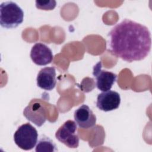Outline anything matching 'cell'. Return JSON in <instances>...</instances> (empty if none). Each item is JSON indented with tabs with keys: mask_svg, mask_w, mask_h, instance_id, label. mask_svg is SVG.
Wrapping results in <instances>:
<instances>
[{
	"mask_svg": "<svg viewBox=\"0 0 152 152\" xmlns=\"http://www.w3.org/2000/svg\"><path fill=\"white\" fill-rule=\"evenodd\" d=\"M77 129L76 122L68 120L56 131L55 137L69 148H77L79 145V137L77 134Z\"/></svg>",
	"mask_w": 152,
	"mask_h": 152,
	"instance_id": "obj_4",
	"label": "cell"
},
{
	"mask_svg": "<svg viewBox=\"0 0 152 152\" xmlns=\"http://www.w3.org/2000/svg\"><path fill=\"white\" fill-rule=\"evenodd\" d=\"M30 58L36 65L43 66L51 63L53 56L51 49L42 43H36L31 48Z\"/></svg>",
	"mask_w": 152,
	"mask_h": 152,
	"instance_id": "obj_8",
	"label": "cell"
},
{
	"mask_svg": "<svg viewBox=\"0 0 152 152\" xmlns=\"http://www.w3.org/2000/svg\"><path fill=\"white\" fill-rule=\"evenodd\" d=\"M74 118L78 126L83 129L92 128L95 126L96 123V115L86 104H83L74 112Z\"/></svg>",
	"mask_w": 152,
	"mask_h": 152,
	"instance_id": "obj_9",
	"label": "cell"
},
{
	"mask_svg": "<svg viewBox=\"0 0 152 152\" xmlns=\"http://www.w3.org/2000/svg\"><path fill=\"white\" fill-rule=\"evenodd\" d=\"M38 139V133L36 128L30 123L20 126L14 134L15 144L24 150H30L36 145Z\"/></svg>",
	"mask_w": 152,
	"mask_h": 152,
	"instance_id": "obj_3",
	"label": "cell"
},
{
	"mask_svg": "<svg viewBox=\"0 0 152 152\" xmlns=\"http://www.w3.org/2000/svg\"><path fill=\"white\" fill-rule=\"evenodd\" d=\"M37 85L42 89L50 91L56 84V70L53 66L45 67L40 70L37 78Z\"/></svg>",
	"mask_w": 152,
	"mask_h": 152,
	"instance_id": "obj_10",
	"label": "cell"
},
{
	"mask_svg": "<svg viewBox=\"0 0 152 152\" xmlns=\"http://www.w3.org/2000/svg\"><path fill=\"white\" fill-rule=\"evenodd\" d=\"M56 150L57 149L55 144L49 137L45 135H43L40 138L35 148V151L36 152H53Z\"/></svg>",
	"mask_w": 152,
	"mask_h": 152,
	"instance_id": "obj_11",
	"label": "cell"
},
{
	"mask_svg": "<svg viewBox=\"0 0 152 152\" xmlns=\"http://www.w3.org/2000/svg\"><path fill=\"white\" fill-rule=\"evenodd\" d=\"M102 62H99L93 67V75L96 80V87L102 91L110 90L116 81L117 75L112 72L102 69Z\"/></svg>",
	"mask_w": 152,
	"mask_h": 152,
	"instance_id": "obj_6",
	"label": "cell"
},
{
	"mask_svg": "<svg viewBox=\"0 0 152 152\" xmlns=\"http://www.w3.org/2000/svg\"><path fill=\"white\" fill-rule=\"evenodd\" d=\"M56 5L55 1H36V7L37 8L42 10H52Z\"/></svg>",
	"mask_w": 152,
	"mask_h": 152,
	"instance_id": "obj_12",
	"label": "cell"
},
{
	"mask_svg": "<svg viewBox=\"0 0 152 152\" xmlns=\"http://www.w3.org/2000/svg\"><path fill=\"white\" fill-rule=\"evenodd\" d=\"M24 19L23 10L14 2H4L0 5V24L5 28H14L21 24Z\"/></svg>",
	"mask_w": 152,
	"mask_h": 152,
	"instance_id": "obj_2",
	"label": "cell"
},
{
	"mask_svg": "<svg viewBox=\"0 0 152 152\" xmlns=\"http://www.w3.org/2000/svg\"><path fill=\"white\" fill-rule=\"evenodd\" d=\"M27 120L37 126H42L47 119V112L40 99H32L23 111Z\"/></svg>",
	"mask_w": 152,
	"mask_h": 152,
	"instance_id": "obj_5",
	"label": "cell"
},
{
	"mask_svg": "<svg viewBox=\"0 0 152 152\" xmlns=\"http://www.w3.org/2000/svg\"><path fill=\"white\" fill-rule=\"evenodd\" d=\"M121 103L119 94L115 91L108 90L98 94L96 106L101 110L109 112L118 109Z\"/></svg>",
	"mask_w": 152,
	"mask_h": 152,
	"instance_id": "obj_7",
	"label": "cell"
},
{
	"mask_svg": "<svg viewBox=\"0 0 152 152\" xmlns=\"http://www.w3.org/2000/svg\"><path fill=\"white\" fill-rule=\"evenodd\" d=\"M113 55L131 62L144 59L151 50V39L148 28L137 22L124 19L108 34Z\"/></svg>",
	"mask_w": 152,
	"mask_h": 152,
	"instance_id": "obj_1",
	"label": "cell"
}]
</instances>
